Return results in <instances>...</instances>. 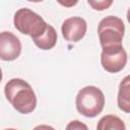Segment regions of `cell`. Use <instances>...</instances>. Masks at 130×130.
Masks as SVG:
<instances>
[{
    "label": "cell",
    "instance_id": "1",
    "mask_svg": "<svg viewBox=\"0 0 130 130\" xmlns=\"http://www.w3.org/2000/svg\"><path fill=\"white\" fill-rule=\"evenodd\" d=\"M7 101L20 114H29L37 107L36 93L28 82L21 78L10 79L4 87Z\"/></svg>",
    "mask_w": 130,
    "mask_h": 130
},
{
    "label": "cell",
    "instance_id": "2",
    "mask_svg": "<svg viewBox=\"0 0 130 130\" xmlns=\"http://www.w3.org/2000/svg\"><path fill=\"white\" fill-rule=\"evenodd\" d=\"M125 32V25L117 16H106L98 25L100 43L104 53H115L123 49L122 40Z\"/></svg>",
    "mask_w": 130,
    "mask_h": 130
},
{
    "label": "cell",
    "instance_id": "3",
    "mask_svg": "<svg viewBox=\"0 0 130 130\" xmlns=\"http://www.w3.org/2000/svg\"><path fill=\"white\" fill-rule=\"evenodd\" d=\"M76 110L87 118H94L100 115L105 106V95L103 91L93 85L81 88L75 99Z\"/></svg>",
    "mask_w": 130,
    "mask_h": 130
},
{
    "label": "cell",
    "instance_id": "4",
    "mask_svg": "<svg viewBox=\"0 0 130 130\" xmlns=\"http://www.w3.org/2000/svg\"><path fill=\"white\" fill-rule=\"evenodd\" d=\"M13 24L19 32L35 39L45 31L48 23L35 11L28 8H20L14 14Z\"/></svg>",
    "mask_w": 130,
    "mask_h": 130
},
{
    "label": "cell",
    "instance_id": "5",
    "mask_svg": "<svg viewBox=\"0 0 130 130\" xmlns=\"http://www.w3.org/2000/svg\"><path fill=\"white\" fill-rule=\"evenodd\" d=\"M21 53V43L11 31L0 32V59L3 61H13Z\"/></svg>",
    "mask_w": 130,
    "mask_h": 130
},
{
    "label": "cell",
    "instance_id": "6",
    "mask_svg": "<svg viewBox=\"0 0 130 130\" xmlns=\"http://www.w3.org/2000/svg\"><path fill=\"white\" fill-rule=\"evenodd\" d=\"M86 21L79 16H73L65 19L61 26L62 36L67 42H79L86 34Z\"/></svg>",
    "mask_w": 130,
    "mask_h": 130
},
{
    "label": "cell",
    "instance_id": "7",
    "mask_svg": "<svg viewBox=\"0 0 130 130\" xmlns=\"http://www.w3.org/2000/svg\"><path fill=\"white\" fill-rule=\"evenodd\" d=\"M101 63L103 68L110 73H117L121 71L127 63V53L124 48L115 53L101 54Z\"/></svg>",
    "mask_w": 130,
    "mask_h": 130
},
{
    "label": "cell",
    "instance_id": "8",
    "mask_svg": "<svg viewBox=\"0 0 130 130\" xmlns=\"http://www.w3.org/2000/svg\"><path fill=\"white\" fill-rule=\"evenodd\" d=\"M57 39H58V36H57L56 29L51 24H47L45 31L38 38L32 39V41L38 48H40L41 50L47 51L55 47L57 43Z\"/></svg>",
    "mask_w": 130,
    "mask_h": 130
},
{
    "label": "cell",
    "instance_id": "9",
    "mask_svg": "<svg viewBox=\"0 0 130 130\" xmlns=\"http://www.w3.org/2000/svg\"><path fill=\"white\" fill-rule=\"evenodd\" d=\"M130 84H129V76H126L119 85L118 92V106L119 109L125 113L130 112Z\"/></svg>",
    "mask_w": 130,
    "mask_h": 130
},
{
    "label": "cell",
    "instance_id": "10",
    "mask_svg": "<svg viewBox=\"0 0 130 130\" xmlns=\"http://www.w3.org/2000/svg\"><path fill=\"white\" fill-rule=\"evenodd\" d=\"M96 129L99 130H125L126 126L119 117L114 115H107L101 118L96 125Z\"/></svg>",
    "mask_w": 130,
    "mask_h": 130
},
{
    "label": "cell",
    "instance_id": "11",
    "mask_svg": "<svg viewBox=\"0 0 130 130\" xmlns=\"http://www.w3.org/2000/svg\"><path fill=\"white\" fill-rule=\"evenodd\" d=\"M113 1L114 0H87L89 6L92 9L98 10V11H103V10L108 9L112 5Z\"/></svg>",
    "mask_w": 130,
    "mask_h": 130
},
{
    "label": "cell",
    "instance_id": "12",
    "mask_svg": "<svg viewBox=\"0 0 130 130\" xmlns=\"http://www.w3.org/2000/svg\"><path fill=\"white\" fill-rule=\"evenodd\" d=\"M66 129H87V126L82 124L80 121L78 120H75V121H71L67 126H66Z\"/></svg>",
    "mask_w": 130,
    "mask_h": 130
},
{
    "label": "cell",
    "instance_id": "13",
    "mask_svg": "<svg viewBox=\"0 0 130 130\" xmlns=\"http://www.w3.org/2000/svg\"><path fill=\"white\" fill-rule=\"evenodd\" d=\"M78 1L79 0H57V2L60 5H62L64 7H67V8H70V7L75 6Z\"/></svg>",
    "mask_w": 130,
    "mask_h": 130
},
{
    "label": "cell",
    "instance_id": "14",
    "mask_svg": "<svg viewBox=\"0 0 130 130\" xmlns=\"http://www.w3.org/2000/svg\"><path fill=\"white\" fill-rule=\"evenodd\" d=\"M28 2H34V3H39V2H42L43 0H27Z\"/></svg>",
    "mask_w": 130,
    "mask_h": 130
},
{
    "label": "cell",
    "instance_id": "15",
    "mask_svg": "<svg viewBox=\"0 0 130 130\" xmlns=\"http://www.w3.org/2000/svg\"><path fill=\"white\" fill-rule=\"evenodd\" d=\"M2 77H3V74H2V70H1V68H0V82H1V80H2Z\"/></svg>",
    "mask_w": 130,
    "mask_h": 130
}]
</instances>
